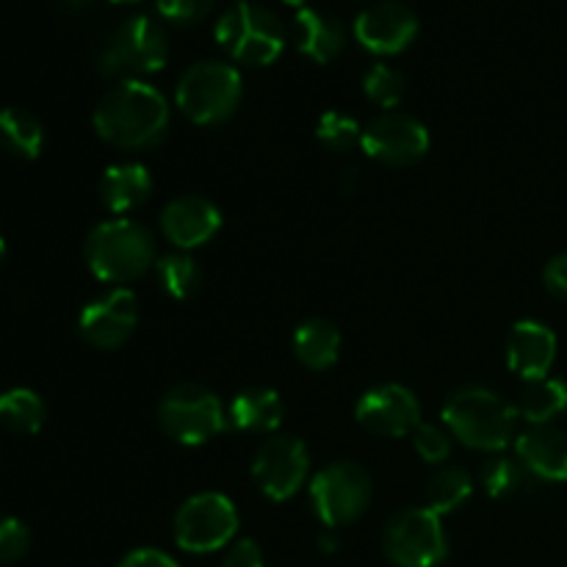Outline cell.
I'll return each mask as SVG.
<instances>
[{
  "label": "cell",
  "instance_id": "4",
  "mask_svg": "<svg viewBox=\"0 0 567 567\" xmlns=\"http://www.w3.org/2000/svg\"><path fill=\"white\" fill-rule=\"evenodd\" d=\"M169 61V37L164 25L147 14L125 17L105 33L97 50V70L105 78L142 81L144 75L164 70Z\"/></svg>",
  "mask_w": 567,
  "mask_h": 567
},
{
  "label": "cell",
  "instance_id": "18",
  "mask_svg": "<svg viewBox=\"0 0 567 567\" xmlns=\"http://www.w3.org/2000/svg\"><path fill=\"white\" fill-rule=\"evenodd\" d=\"M515 454L537 482H567V435L554 424H532L520 432Z\"/></svg>",
  "mask_w": 567,
  "mask_h": 567
},
{
  "label": "cell",
  "instance_id": "22",
  "mask_svg": "<svg viewBox=\"0 0 567 567\" xmlns=\"http://www.w3.org/2000/svg\"><path fill=\"white\" fill-rule=\"evenodd\" d=\"M293 354L310 371L330 369L341 354V332L327 319L302 321L293 332Z\"/></svg>",
  "mask_w": 567,
  "mask_h": 567
},
{
  "label": "cell",
  "instance_id": "1",
  "mask_svg": "<svg viewBox=\"0 0 567 567\" xmlns=\"http://www.w3.org/2000/svg\"><path fill=\"white\" fill-rule=\"evenodd\" d=\"M94 131L120 150L155 147L169 131V103L144 81H120L94 109Z\"/></svg>",
  "mask_w": 567,
  "mask_h": 567
},
{
  "label": "cell",
  "instance_id": "2",
  "mask_svg": "<svg viewBox=\"0 0 567 567\" xmlns=\"http://www.w3.org/2000/svg\"><path fill=\"white\" fill-rule=\"evenodd\" d=\"M518 419L515 404L482 385L460 388L443 404V426L449 435L476 452H504L515 441Z\"/></svg>",
  "mask_w": 567,
  "mask_h": 567
},
{
  "label": "cell",
  "instance_id": "25",
  "mask_svg": "<svg viewBox=\"0 0 567 567\" xmlns=\"http://www.w3.org/2000/svg\"><path fill=\"white\" fill-rule=\"evenodd\" d=\"M48 419L42 396L31 388H11L0 393V426L14 435H37Z\"/></svg>",
  "mask_w": 567,
  "mask_h": 567
},
{
  "label": "cell",
  "instance_id": "10",
  "mask_svg": "<svg viewBox=\"0 0 567 567\" xmlns=\"http://www.w3.org/2000/svg\"><path fill=\"white\" fill-rule=\"evenodd\" d=\"M238 532V513L221 493H197L175 515V543L188 554H214Z\"/></svg>",
  "mask_w": 567,
  "mask_h": 567
},
{
  "label": "cell",
  "instance_id": "8",
  "mask_svg": "<svg viewBox=\"0 0 567 567\" xmlns=\"http://www.w3.org/2000/svg\"><path fill=\"white\" fill-rule=\"evenodd\" d=\"M371 493H374L371 474L363 465L349 463V460L330 463L310 482V502H313L316 518L327 529L354 524L369 509Z\"/></svg>",
  "mask_w": 567,
  "mask_h": 567
},
{
  "label": "cell",
  "instance_id": "19",
  "mask_svg": "<svg viewBox=\"0 0 567 567\" xmlns=\"http://www.w3.org/2000/svg\"><path fill=\"white\" fill-rule=\"evenodd\" d=\"M293 37H297L299 53L313 59L316 64H327V61L338 59L347 48V28L338 17L327 14L321 9H305L297 11L293 17Z\"/></svg>",
  "mask_w": 567,
  "mask_h": 567
},
{
  "label": "cell",
  "instance_id": "9",
  "mask_svg": "<svg viewBox=\"0 0 567 567\" xmlns=\"http://www.w3.org/2000/svg\"><path fill=\"white\" fill-rule=\"evenodd\" d=\"M382 551L396 567L441 565L449 554L441 515L426 507H410L396 513L382 532Z\"/></svg>",
  "mask_w": 567,
  "mask_h": 567
},
{
  "label": "cell",
  "instance_id": "21",
  "mask_svg": "<svg viewBox=\"0 0 567 567\" xmlns=\"http://www.w3.org/2000/svg\"><path fill=\"white\" fill-rule=\"evenodd\" d=\"M230 424L241 432L266 435L282 424V399L271 388H247L230 404Z\"/></svg>",
  "mask_w": 567,
  "mask_h": 567
},
{
  "label": "cell",
  "instance_id": "3",
  "mask_svg": "<svg viewBox=\"0 0 567 567\" xmlns=\"http://www.w3.org/2000/svg\"><path fill=\"white\" fill-rule=\"evenodd\" d=\"M86 266L100 282L125 286L155 264L153 233L133 219H105L86 236Z\"/></svg>",
  "mask_w": 567,
  "mask_h": 567
},
{
  "label": "cell",
  "instance_id": "35",
  "mask_svg": "<svg viewBox=\"0 0 567 567\" xmlns=\"http://www.w3.org/2000/svg\"><path fill=\"white\" fill-rule=\"evenodd\" d=\"M543 280H546V288L554 297L567 302V252L548 260L546 271H543Z\"/></svg>",
  "mask_w": 567,
  "mask_h": 567
},
{
  "label": "cell",
  "instance_id": "7",
  "mask_svg": "<svg viewBox=\"0 0 567 567\" xmlns=\"http://www.w3.org/2000/svg\"><path fill=\"white\" fill-rule=\"evenodd\" d=\"M225 424L227 415L219 396L199 382L175 385L158 404V426L183 446H203L219 435Z\"/></svg>",
  "mask_w": 567,
  "mask_h": 567
},
{
  "label": "cell",
  "instance_id": "37",
  "mask_svg": "<svg viewBox=\"0 0 567 567\" xmlns=\"http://www.w3.org/2000/svg\"><path fill=\"white\" fill-rule=\"evenodd\" d=\"M89 3H92V0H59V6L64 11H81V9H86Z\"/></svg>",
  "mask_w": 567,
  "mask_h": 567
},
{
  "label": "cell",
  "instance_id": "14",
  "mask_svg": "<svg viewBox=\"0 0 567 567\" xmlns=\"http://www.w3.org/2000/svg\"><path fill=\"white\" fill-rule=\"evenodd\" d=\"M354 419L377 437H408L421 424V404L410 388L388 382L360 396Z\"/></svg>",
  "mask_w": 567,
  "mask_h": 567
},
{
  "label": "cell",
  "instance_id": "6",
  "mask_svg": "<svg viewBox=\"0 0 567 567\" xmlns=\"http://www.w3.org/2000/svg\"><path fill=\"white\" fill-rule=\"evenodd\" d=\"M244 83L236 66L225 61H199L177 81V109L194 125H219L236 114Z\"/></svg>",
  "mask_w": 567,
  "mask_h": 567
},
{
  "label": "cell",
  "instance_id": "16",
  "mask_svg": "<svg viewBox=\"0 0 567 567\" xmlns=\"http://www.w3.org/2000/svg\"><path fill=\"white\" fill-rule=\"evenodd\" d=\"M221 210L205 197H177L161 210V233L181 249H197L219 233Z\"/></svg>",
  "mask_w": 567,
  "mask_h": 567
},
{
  "label": "cell",
  "instance_id": "36",
  "mask_svg": "<svg viewBox=\"0 0 567 567\" xmlns=\"http://www.w3.org/2000/svg\"><path fill=\"white\" fill-rule=\"evenodd\" d=\"M120 567H181L169 554L158 551V548H136L122 559Z\"/></svg>",
  "mask_w": 567,
  "mask_h": 567
},
{
  "label": "cell",
  "instance_id": "33",
  "mask_svg": "<svg viewBox=\"0 0 567 567\" xmlns=\"http://www.w3.org/2000/svg\"><path fill=\"white\" fill-rule=\"evenodd\" d=\"M216 0H158V14L177 25H192L205 20L214 9Z\"/></svg>",
  "mask_w": 567,
  "mask_h": 567
},
{
  "label": "cell",
  "instance_id": "11",
  "mask_svg": "<svg viewBox=\"0 0 567 567\" xmlns=\"http://www.w3.org/2000/svg\"><path fill=\"white\" fill-rule=\"evenodd\" d=\"M360 147L380 164L413 166L430 153V131L415 116L385 111L363 127Z\"/></svg>",
  "mask_w": 567,
  "mask_h": 567
},
{
  "label": "cell",
  "instance_id": "12",
  "mask_svg": "<svg viewBox=\"0 0 567 567\" xmlns=\"http://www.w3.org/2000/svg\"><path fill=\"white\" fill-rule=\"evenodd\" d=\"M310 471V454L299 437L277 435L269 437L264 446L255 452L252 480L260 493L271 502H288L302 491Z\"/></svg>",
  "mask_w": 567,
  "mask_h": 567
},
{
  "label": "cell",
  "instance_id": "15",
  "mask_svg": "<svg viewBox=\"0 0 567 567\" xmlns=\"http://www.w3.org/2000/svg\"><path fill=\"white\" fill-rule=\"evenodd\" d=\"M354 37L365 50L377 55L402 53L419 37V17L408 3L380 0L360 11L354 20Z\"/></svg>",
  "mask_w": 567,
  "mask_h": 567
},
{
  "label": "cell",
  "instance_id": "17",
  "mask_svg": "<svg viewBox=\"0 0 567 567\" xmlns=\"http://www.w3.org/2000/svg\"><path fill=\"white\" fill-rule=\"evenodd\" d=\"M557 360V336L540 321H518L507 338V365L520 380H543Z\"/></svg>",
  "mask_w": 567,
  "mask_h": 567
},
{
  "label": "cell",
  "instance_id": "27",
  "mask_svg": "<svg viewBox=\"0 0 567 567\" xmlns=\"http://www.w3.org/2000/svg\"><path fill=\"white\" fill-rule=\"evenodd\" d=\"M535 476L518 457H493L482 471V485L493 498H509L529 493L535 487Z\"/></svg>",
  "mask_w": 567,
  "mask_h": 567
},
{
  "label": "cell",
  "instance_id": "31",
  "mask_svg": "<svg viewBox=\"0 0 567 567\" xmlns=\"http://www.w3.org/2000/svg\"><path fill=\"white\" fill-rule=\"evenodd\" d=\"M31 529L20 518L0 520V567L17 565L31 551Z\"/></svg>",
  "mask_w": 567,
  "mask_h": 567
},
{
  "label": "cell",
  "instance_id": "40",
  "mask_svg": "<svg viewBox=\"0 0 567 567\" xmlns=\"http://www.w3.org/2000/svg\"><path fill=\"white\" fill-rule=\"evenodd\" d=\"M3 260H6V241L0 238V266H3Z\"/></svg>",
  "mask_w": 567,
  "mask_h": 567
},
{
  "label": "cell",
  "instance_id": "20",
  "mask_svg": "<svg viewBox=\"0 0 567 567\" xmlns=\"http://www.w3.org/2000/svg\"><path fill=\"white\" fill-rule=\"evenodd\" d=\"M150 194H153V177H150L147 166L136 164V161L109 166L100 177V199L111 214H131V210L142 208Z\"/></svg>",
  "mask_w": 567,
  "mask_h": 567
},
{
  "label": "cell",
  "instance_id": "41",
  "mask_svg": "<svg viewBox=\"0 0 567 567\" xmlns=\"http://www.w3.org/2000/svg\"><path fill=\"white\" fill-rule=\"evenodd\" d=\"M114 3H136V0H114Z\"/></svg>",
  "mask_w": 567,
  "mask_h": 567
},
{
  "label": "cell",
  "instance_id": "13",
  "mask_svg": "<svg viewBox=\"0 0 567 567\" xmlns=\"http://www.w3.org/2000/svg\"><path fill=\"white\" fill-rule=\"evenodd\" d=\"M138 327V299L127 288H114L92 299L78 316V332L83 341L103 352L125 347Z\"/></svg>",
  "mask_w": 567,
  "mask_h": 567
},
{
  "label": "cell",
  "instance_id": "30",
  "mask_svg": "<svg viewBox=\"0 0 567 567\" xmlns=\"http://www.w3.org/2000/svg\"><path fill=\"white\" fill-rule=\"evenodd\" d=\"M360 133H363V127L352 116L341 114V111H327V114H321L319 125H316V136L332 153H343L352 144H358Z\"/></svg>",
  "mask_w": 567,
  "mask_h": 567
},
{
  "label": "cell",
  "instance_id": "23",
  "mask_svg": "<svg viewBox=\"0 0 567 567\" xmlns=\"http://www.w3.org/2000/svg\"><path fill=\"white\" fill-rule=\"evenodd\" d=\"M0 147L9 155L22 161H37L44 147V127L31 111L17 109H0Z\"/></svg>",
  "mask_w": 567,
  "mask_h": 567
},
{
  "label": "cell",
  "instance_id": "38",
  "mask_svg": "<svg viewBox=\"0 0 567 567\" xmlns=\"http://www.w3.org/2000/svg\"><path fill=\"white\" fill-rule=\"evenodd\" d=\"M321 548H324V551L327 554H332V551H336V548H338V543H336V537H321Z\"/></svg>",
  "mask_w": 567,
  "mask_h": 567
},
{
  "label": "cell",
  "instance_id": "28",
  "mask_svg": "<svg viewBox=\"0 0 567 567\" xmlns=\"http://www.w3.org/2000/svg\"><path fill=\"white\" fill-rule=\"evenodd\" d=\"M155 277H158L161 288H164L166 297L177 299V302H186L192 299L194 293L199 291V266L194 264L192 255L186 252H175V255H166L155 264Z\"/></svg>",
  "mask_w": 567,
  "mask_h": 567
},
{
  "label": "cell",
  "instance_id": "26",
  "mask_svg": "<svg viewBox=\"0 0 567 567\" xmlns=\"http://www.w3.org/2000/svg\"><path fill=\"white\" fill-rule=\"evenodd\" d=\"M474 493V482L471 474L460 465H443L441 471H435L426 485V509H432L435 515H449L457 507H463L465 502Z\"/></svg>",
  "mask_w": 567,
  "mask_h": 567
},
{
  "label": "cell",
  "instance_id": "5",
  "mask_svg": "<svg viewBox=\"0 0 567 567\" xmlns=\"http://www.w3.org/2000/svg\"><path fill=\"white\" fill-rule=\"evenodd\" d=\"M216 42L238 64L266 66L280 59L286 48V28L266 6L238 0L216 22Z\"/></svg>",
  "mask_w": 567,
  "mask_h": 567
},
{
  "label": "cell",
  "instance_id": "32",
  "mask_svg": "<svg viewBox=\"0 0 567 567\" xmlns=\"http://www.w3.org/2000/svg\"><path fill=\"white\" fill-rule=\"evenodd\" d=\"M413 446L424 463L441 465L452 454V435H449L446 426L419 424V430L413 432Z\"/></svg>",
  "mask_w": 567,
  "mask_h": 567
},
{
  "label": "cell",
  "instance_id": "29",
  "mask_svg": "<svg viewBox=\"0 0 567 567\" xmlns=\"http://www.w3.org/2000/svg\"><path fill=\"white\" fill-rule=\"evenodd\" d=\"M363 92L371 103H377L380 109H396L399 103L408 94V78L396 70V66L388 64H374L363 78Z\"/></svg>",
  "mask_w": 567,
  "mask_h": 567
},
{
  "label": "cell",
  "instance_id": "34",
  "mask_svg": "<svg viewBox=\"0 0 567 567\" xmlns=\"http://www.w3.org/2000/svg\"><path fill=\"white\" fill-rule=\"evenodd\" d=\"M221 567H264V551L255 540L241 537L230 546V551L225 554V563Z\"/></svg>",
  "mask_w": 567,
  "mask_h": 567
},
{
  "label": "cell",
  "instance_id": "24",
  "mask_svg": "<svg viewBox=\"0 0 567 567\" xmlns=\"http://www.w3.org/2000/svg\"><path fill=\"white\" fill-rule=\"evenodd\" d=\"M515 408H518L520 419H526L529 424H551L567 410V382L554 380V377L526 382Z\"/></svg>",
  "mask_w": 567,
  "mask_h": 567
},
{
  "label": "cell",
  "instance_id": "39",
  "mask_svg": "<svg viewBox=\"0 0 567 567\" xmlns=\"http://www.w3.org/2000/svg\"><path fill=\"white\" fill-rule=\"evenodd\" d=\"M282 3H288V6H297V9H305V3H308V0H282Z\"/></svg>",
  "mask_w": 567,
  "mask_h": 567
}]
</instances>
